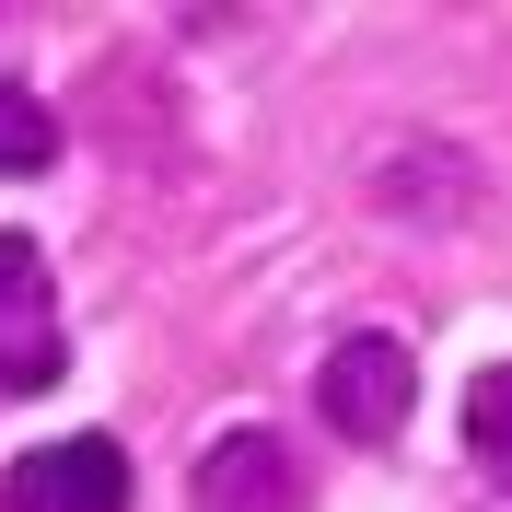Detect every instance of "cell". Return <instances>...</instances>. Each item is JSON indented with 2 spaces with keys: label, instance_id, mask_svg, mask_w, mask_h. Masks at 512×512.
<instances>
[{
  "label": "cell",
  "instance_id": "cell-1",
  "mask_svg": "<svg viewBox=\"0 0 512 512\" xmlns=\"http://www.w3.org/2000/svg\"><path fill=\"white\" fill-rule=\"evenodd\" d=\"M419 408V361L408 338H384V326H361V338H338V350L315 361V419L338 431V443H396Z\"/></svg>",
  "mask_w": 512,
  "mask_h": 512
},
{
  "label": "cell",
  "instance_id": "cell-2",
  "mask_svg": "<svg viewBox=\"0 0 512 512\" xmlns=\"http://www.w3.org/2000/svg\"><path fill=\"white\" fill-rule=\"evenodd\" d=\"M70 373V338H59V280L35 233H0V396H47Z\"/></svg>",
  "mask_w": 512,
  "mask_h": 512
},
{
  "label": "cell",
  "instance_id": "cell-3",
  "mask_svg": "<svg viewBox=\"0 0 512 512\" xmlns=\"http://www.w3.org/2000/svg\"><path fill=\"white\" fill-rule=\"evenodd\" d=\"M0 512H128V454L105 431H70V443L12 454L0 478Z\"/></svg>",
  "mask_w": 512,
  "mask_h": 512
},
{
  "label": "cell",
  "instance_id": "cell-4",
  "mask_svg": "<svg viewBox=\"0 0 512 512\" xmlns=\"http://www.w3.org/2000/svg\"><path fill=\"white\" fill-rule=\"evenodd\" d=\"M187 501L198 512H303V454L245 419V431H222V443L187 466Z\"/></svg>",
  "mask_w": 512,
  "mask_h": 512
},
{
  "label": "cell",
  "instance_id": "cell-5",
  "mask_svg": "<svg viewBox=\"0 0 512 512\" xmlns=\"http://www.w3.org/2000/svg\"><path fill=\"white\" fill-rule=\"evenodd\" d=\"M373 198L396 222H478V163L454 140H384L373 152Z\"/></svg>",
  "mask_w": 512,
  "mask_h": 512
},
{
  "label": "cell",
  "instance_id": "cell-6",
  "mask_svg": "<svg viewBox=\"0 0 512 512\" xmlns=\"http://www.w3.org/2000/svg\"><path fill=\"white\" fill-rule=\"evenodd\" d=\"M466 454H478V478L512 501V361H489L466 384Z\"/></svg>",
  "mask_w": 512,
  "mask_h": 512
},
{
  "label": "cell",
  "instance_id": "cell-7",
  "mask_svg": "<svg viewBox=\"0 0 512 512\" xmlns=\"http://www.w3.org/2000/svg\"><path fill=\"white\" fill-rule=\"evenodd\" d=\"M47 163H59V117L24 82H0V175H47Z\"/></svg>",
  "mask_w": 512,
  "mask_h": 512
}]
</instances>
